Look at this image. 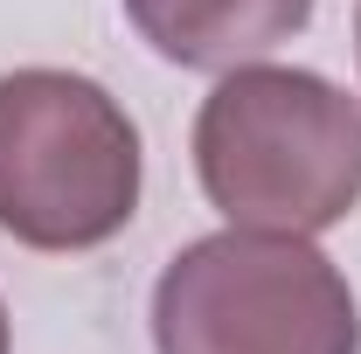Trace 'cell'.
Masks as SVG:
<instances>
[{"instance_id": "cell-1", "label": "cell", "mask_w": 361, "mask_h": 354, "mask_svg": "<svg viewBox=\"0 0 361 354\" xmlns=\"http://www.w3.org/2000/svg\"><path fill=\"white\" fill-rule=\"evenodd\" d=\"M195 174L229 229L319 236L361 202V104L292 63H236L202 97Z\"/></svg>"}, {"instance_id": "cell-2", "label": "cell", "mask_w": 361, "mask_h": 354, "mask_svg": "<svg viewBox=\"0 0 361 354\" xmlns=\"http://www.w3.org/2000/svg\"><path fill=\"white\" fill-rule=\"evenodd\" d=\"M139 209V126L77 70L0 77V236L97 250Z\"/></svg>"}, {"instance_id": "cell-3", "label": "cell", "mask_w": 361, "mask_h": 354, "mask_svg": "<svg viewBox=\"0 0 361 354\" xmlns=\"http://www.w3.org/2000/svg\"><path fill=\"white\" fill-rule=\"evenodd\" d=\"M160 354H361V306L313 236L216 229L153 285Z\"/></svg>"}, {"instance_id": "cell-4", "label": "cell", "mask_w": 361, "mask_h": 354, "mask_svg": "<svg viewBox=\"0 0 361 354\" xmlns=\"http://www.w3.org/2000/svg\"><path fill=\"white\" fill-rule=\"evenodd\" d=\"M126 14L180 70H236L292 42L313 0H126Z\"/></svg>"}, {"instance_id": "cell-5", "label": "cell", "mask_w": 361, "mask_h": 354, "mask_svg": "<svg viewBox=\"0 0 361 354\" xmlns=\"http://www.w3.org/2000/svg\"><path fill=\"white\" fill-rule=\"evenodd\" d=\"M0 354H7V306H0Z\"/></svg>"}, {"instance_id": "cell-6", "label": "cell", "mask_w": 361, "mask_h": 354, "mask_svg": "<svg viewBox=\"0 0 361 354\" xmlns=\"http://www.w3.org/2000/svg\"><path fill=\"white\" fill-rule=\"evenodd\" d=\"M355 49H361V14H355Z\"/></svg>"}]
</instances>
